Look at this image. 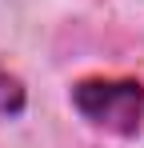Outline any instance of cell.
<instances>
[{"label": "cell", "instance_id": "cell-2", "mask_svg": "<svg viewBox=\"0 0 144 148\" xmlns=\"http://www.w3.org/2000/svg\"><path fill=\"white\" fill-rule=\"evenodd\" d=\"M20 108H24V84H20L12 72H4V68H0V120L16 116Z\"/></svg>", "mask_w": 144, "mask_h": 148}, {"label": "cell", "instance_id": "cell-1", "mask_svg": "<svg viewBox=\"0 0 144 148\" xmlns=\"http://www.w3.org/2000/svg\"><path fill=\"white\" fill-rule=\"evenodd\" d=\"M76 108L88 116L92 124L108 128V132H136L144 112V92L136 80H116V76H88L72 88Z\"/></svg>", "mask_w": 144, "mask_h": 148}]
</instances>
